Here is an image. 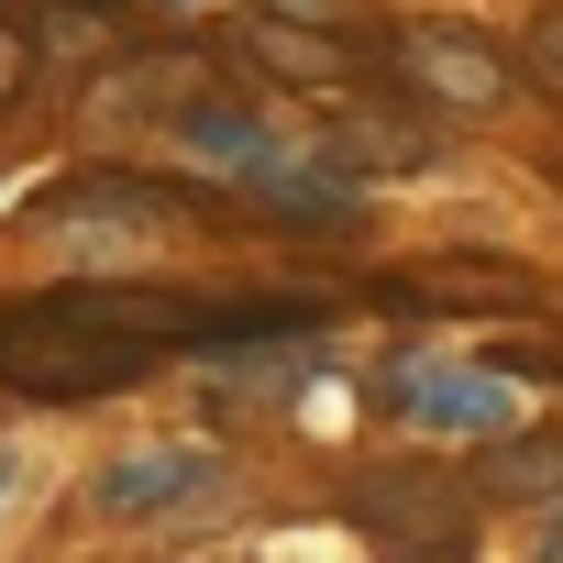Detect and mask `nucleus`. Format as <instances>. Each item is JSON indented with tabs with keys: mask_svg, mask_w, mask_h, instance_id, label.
<instances>
[{
	"mask_svg": "<svg viewBox=\"0 0 563 563\" xmlns=\"http://www.w3.org/2000/svg\"><path fill=\"white\" fill-rule=\"evenodd\" d=\"M155 332L166 321H144L133 299H12L0 310V387L45 409H89L155 365Z\"/></svg>",
	"mask_w": 563,
	"mask_h": 563,
	"instance_id": "nucleus-1",
	"label": "nucleus"
},
{
	"mask_svg": "<svg viewBox=\"0 0 563 563\" xmlns=\"http://www.w3.org/2000/svg\"><path fill=\"white\" fill-rule=\"evenodd\" d=\"M387 409H398L409 431H431V442H508V420H519V387H508V365L409 354V365L387 376Z\"/></svg>",
	"mask_w": 563,
	"mask_h": 563,
	"instance_id": "nucleus-2",
	"label": "nucleus"
},
{
	"mask_svg": "<svg viewBox=\"0 0 563 563\" xmlns=\"http://www.w3.org/2000/svg\"><path fill=\"white\" fill-rule=\"evenodd\" d=\"M221 486V453L210 442H133V453H111L100 464V519H122V530H166V519H188L199 497Z\"/></svg>",
	"mask_w": 563,
	"mask_h": 563,
	"instance_id": "nucleus-3",
	"label": "nucleus"
},
{
	"mask_svg": "<svg viewBox=\"0 0 563 563\" xmlns=\"http://www.w3.org/2000/svg\"><path fill=\"white\" fill-rule=\"evenodd\" d=\"M398 67H409L431 100H464V111L508 100V56H497L486 34H464V23H431V34H409V45H398Z\"/></svg>",
	"mask_w": 563,
	"mask_h": 563,
	"instance_id": "nucleus-4",
	"label": "nucleus"
},
{
	"mask_svg": "<svg viewBox=\"0 0 563 563\" xmlns=\"http://www.w3.org/2000/svg\"><path fill=\"white\" fill-rule=\"evenodd\" d=\"M166 133H177V155H188V166H232V177H265V166H276V144H265V111H254V100H188Z\"/></svg>",
	"mask_w": 563,
	"mask_h": 563,
	"instance_id": "nucleus-5",
	"label": "nucleus"
},
{
	"mask_svg": "<svg viewBox=\"0 0 563 563\" xmlns=\"http://www.w3.org/2000/svg\"><path fill=\"white\" fill-rule=\"evenodd\" d=\"M321 155H332V166H354V177H376V166H431V133H420V122H376V111H365V122H332V133H321Z\"/></svg>",
	"mask_w": 563,
	"mask_h": 563,
	"instance_id": "nucleus-6",
	"label": "nucleus"
},
{
	"mask_svg": "<svg viewBox=\"0 0 563 563\" xmlns=\"http://www.w3.org/2000/svg\"><path fill=\"white\" fill-rule=\"evenodd\" d=\"M563 475V442H497V497H541Z\"/></svg>",
	"mask_w": 563,
	"mask_h": 563,
	"instance_id": "nucleus-7",
	"label": "nucleus"
},
{
	"mask_svg": "<svg viewBox=\"0 0 563 563\" xmlns=\"http://www.w3.org/2000/svg\"><path fill=\"white\" fill-rule=\"evenodd\" d=\"M530 67H541V78H552V89H563V0H552V12H541V23H530Z\"/></svg>",
	"mask_w": 563,
	"mask_h": 563,
	"instance_id": "nucleus-8",
	"label": "nucleus"
},
{
	"mask_svg": "<svg viewBox=\"0 0 563 563\" xmlns=\"http://www.w3.org/2000/svg\"><path fill=\"white\" fill-rule=\"evenodd\" d=\"M265 12H276V23H332L343 0H265Z\"/></svg>",
	"mask_w": 563,
	"mask_h": 563,
	"instance_id": "nucleus-9",
	"label": "nucleus"
},
{
	"mask_svg": "<svg viewBox=\"0 0 563 563\" xmlns=\"http://www.w3.org/2000/svg\"><path fill=\"white\" fill-rule=\"evenodd\" d=\"M12 475H23V453H12V442H0V508H12Z\"/></svg>",
	"mask_w": 563,
	"mask_h": 563,
	"instance_id": "nucleus-10",
	"label": "nucleus"
},
{
	"mask_svg": "<svg viewBox=\"0 0 563 563\" xmlns=\"http://www.w3.org/2000/svg\"><path fill=\"white\" fill-rule=\"evenodd\" d=\"M541 552H563V508H552V519H541Z\"/></svg>",
	"mask_w": 563,
	"mask_h": 563,
	"instance_id": "nucleus-11",
	"label": "nucleus"
}]
</instances>
